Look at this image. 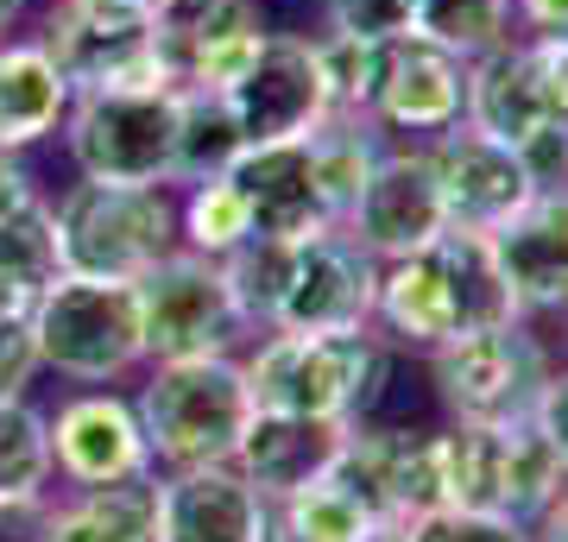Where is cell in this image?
Listing matches in <instances>:
<instances>
[{
    "mask_svg": "<svg viewBox=\"0 0 568 542\" xmlns=\"http://www.w3.org/2000/svg\"><path fill=\"white\" fill-rule=\"evenodd\" d=\"M44 190H39V177L26 171V152H0V222L7 215H20V208H32Z\"/></svg>",
    "mask_w": 568,
    "mask_h": 542,
    "instance_id": "cell-36",
    "label": "cell"
},
{
    "mask_svg": "<svg viewBox=\"0 0 568 542\" xmlns=\"http://www.w3.org/2000/svg\"><path fill=\"white\" fill-rule=\"evenodd\" d=\"M44 511H51V499L44 504H7V511H0V542H51L44 536Z\"/></svg>",
    "mask_w": 568,
    "mask_h": 542,
    "instance_id": "cell-38",
    "label": "cell"
},
{
    "mask_svg": "<svg viewBox=\"0 0 568 542\" xmlns=\"http://www.w3.org/2000/svg\"><path fill=\"white\" fill-rule=\"evenodd\" d=\"M398 530H405V542H530L525 523L493 518V511H462V504H443V511L405 518Z\"/></svg>",
    "mask_w": 568,
    "mask_h": 542,
    "instance_id": "cell-33",
    "label": "cell"
},
{
    "mask_svg": "<svg viewBox=\"0 0 568 542\" xmlns=\"http://www.w3.org/2000/svg\"><path fill=\"white\" fill-rule=\"evenodd\" d=\"M347 234L373 253V259H410L448 234V208H443V183L429 164V145H386L373 177L361 183V196L347 208Z\"/></svg>",
    "mask_w": 568,
    "mask_h": 542,
    "instance_id": "cell-10",
    "label": "cell"
},
{
    "mask_svg": "<svg viewBox=\"0 0 568 542\" xmlns=\"http://www.w3.org/2000/svg\"><path fill=\"white\" fill-rule=\"evenodd\" d=\"M487 241L525 316H568V190H537Z\"/></svg>",
    "mask_w": 568,
    "mask_h": 542,
    "instance_id": "cell-17",
    "label": "cell"
},
{
    "mask_svg": "<svg viewBox=\"0 0 568 542\" xmlns=\"http://www.w3.org/2000/svg\"><path fill=\"white\" fill-rule=\"evenodd\" d=\"M354 422H316V417H284V410H253L234 442V467L241 480L260 492L265 504L291 499L297 485L323 480L328 461L342 454Z\"/></svg>",
    "mask_w": 568,
    "mask_h": 542,
    "instance_id": "cell-19",
    "label": "cell"
},
{
    "mask_svg": "<svg viewBox=\"0 0 568 542\" xmlns=\"http://www.w3.org/2000/svg\"><path fill=\"white\" fill-rule=\"evenodd\" d=\"M530 542H568V499L549 511V518H537L530 523Z\"/></svg>",
    "mask_w": 568,
    "mask_h": 542,
    "instance_id": "cell-40",
    "label": "cell"
},
{
    "mask_svg": "<svg viewBox=\"0 0 568 542\" xmlns=\"http://www.w3.org/2000/svg\"><path fill=\"white\" fill-rule=\"evenodd\" d=\"M178 183H203V177H227V164L246 152V133L234 121L227 95L215 89H178Z\"/></svg>",
    "mask_w": 568,
    "mask_h": 542,
    "instance_id": "cell-26",
    "label": "cell"
},
{
    "mask_svg": "<svg viewBox=\"0 0 568 542\" xmlns=\"http://www.w3.org/2000/svg\"><path fill=\"white\" fill-rule=\"evenodd\" d=\"M133 410H140L152 467H164V473L234 461V442H241L246 417H253V391H246L241 354L152 366L140 385V398H133Z\"/></svg>",
    "mask_w": 568,
    "mask_h": 542,
    "instance_id": "cell-3",
    "label": "cell"
},
{
    "mask_svg": "<svg viewBox=\"0 0 568 542\" xmlns=\"http://www.w3.org/2000/svg\"><path fill=\"white\" fill-rule=\"evenodd\" d=\"M222 95L234 108V121H241L246 145L310 140L335 114L328 76L316 63V39H304V32H265L260 58L246 63V76L234 89H222Z\"/></svg>",
    "mask_w": 568,
    "mask_h": 542,
    "instance_id": "cell-11",
    "label": "cell"
},
{
    "mask_svg": "<svg viewBox=\"0 0 568 542\" xmlns=\"http://www.w3.org/2000/svg\"><path fill=\"white\" fill-rule=\"evenodd\" d=\"M178 108L171 82L95 89L63 114V152L82 183H178Z\"/></svg>",
    "mask_w": 568,
    "mask_h": 542,
    "instance_id": "cell-5",
    "label": "cell"
},
{
    "mask_svg": "<svg viewBox=\"0 0 568 542\" xmlns=\"http://www.w3.org/2000/svg\"><path fill=\"white\" fill-rule=\"evenodd\" d=\"M323 25L342 39L398 44L417 32V0H323Z\"/></svg>",
    "mask_w": 568,
    "mask_h": 542,
    "instance_id": "cell-32",
    "label": "cell"
},
{
    "mask_svg": "<svg viewBox=\"0 0 568 542\" xmlns=\"http://www.w3.org/2000/svg\"><path fill=\"white\" fill-rule=\"evenodd\" d=\"M272 518L304 542H379L392 530V518H379L342 473H323V480L297 485L291 499L272 504Z\"/></svg>",
    "mask_w": 568,
    "mask_h": 542,
    "instance_id": "cell-25",
    "label": "cell"
},
{
    "mask_svg": "<svg viewBox=\"0 0 568 542\" xmlns=\"http://www.w3.org/2000/svg\"><path fill=\"white\" fill-rule=\"evenodd\" d=\"M272 504L241 480L234 461L183 467L159 480V542H260Z\"/></svg>",
    "mask_w": 568,
    "mask_h": 542,
    "instance_id": "cell-18",
    "label": "cell"
},
{
    "mask_svg": "<svg viewBox=\"0 0 568 542\" xmlns=\"http://www.w3.org/2000/svg\"><path fill=\"white\" fill-rule=\"evenodd\" d=\"M462 108H467V63L455 51L417 39V32L386 44L366 121L392 145H429L436 133L462 126Z\"/></svg>",
    "mask_w": 568,
    "mask_h": 542,
    "instance_id": "cell-13",
    "label": "cell"
},
{
    "mask_svg": "<svg viewBox=\"0 0 568 542\" xmlns=\"http://www.w3.org/2000/svg\"><path fill=\"white\" fill-rule=\"evenodd\" d=\"M140 335H145V366L164 360H215V354H241V341H253L227 265L209 253H164L140 284Z\"/></svg>",
    "mask_w": 568,
    "mask_h": 542,
    "instance_id": "cell-6",
    "label": "cell"
},
{
    "mask_svg": "<svg viewBox=\"0 0 568 542\" xmlns=\"http://www.w3.org/2000/svg\"><path fill=\"white\" fill-rule=\"evenodd\" d=\"M265 44L260 0H178L159 13V63L171 89H234Z\"/></svg>",
    "mask_w": 568,
    "mask_h": 542,
    "instance_id": "cell-12",
    "label": "cell"
},
{
    "mask_svg": "<svg viewBox=\"0 0 568 542\" xmlns=\"http://www.w3.org/2000/svg\"><path fill=\"white\" fill-rule=\"evenodd\" d=\"M379 58H386V44L342 39V32H316V63H323V76H328L335 114H361L366 121L373 89H379Z\"/></svg>",
    "mask_w": 568,
    "mask_h": 542,
    "instance_id": "cell-31",
    "label": "cell"
},
{
    "mask_svg": "<svg viewBox=\"0 0 568 542\" xmlns=\"http://www.w3.org/2000/svg\"><path fill=\"white\" fill-rule=\"evenodd\" d=\"M530 422L549 436V448L562 454V467H568V366L562 372H549V385H544V398H537V410H530Z\"/></svg>",
    "mask_w": 568,
    "mask_h": 542,
    "instance_id": "cell-35",
    "label": "cell"
},
{
    "mask_svg": "<svg viewBox=\"0 0 568 542\" xmlns=\"http://www.w3.org/2000/svg\"><path fill=\"white\" fill-rule=\"evenodd\" d=\"M39 347H32V328L26 321H7L0 328V403L7 398H26V385L39 379Z\"/></svg>",
    "mask_w": 568,
    "mask_h": 542,
    "instance_id": "cell-34",
    "label": "cell"
},
{
    "mask_svg": "<svg viewBox=\"0 0 568 542\" xmlns=\"http://www.w3.org/2000/svg\"><path fill=\"white\" fill-rule=\"evenodd\" d=\"M253 241V222H246V202L227 177H203L183 183L178 196V246L190 253H209V259H227Z\"/></svg>",
    "mask_w": 568,
    "mask_h": 542,
    "instance_id": "cell-28",
    "label": "cell"
},
{
    "mask_svg": "<svg viewBox=\"0 0 568 542\" xmlns=\"http://www.w3.org/2000/svg\"><path fill=\"white\" fill-rule=\"evenodd\" d=\"M39 44L77 95L95 89H152L159 63V7L145 0H51Z\"/></svg>",
    "mask_w": 568,
    "mask_h": 542,
    "instance_id": "cell-7",
    "label": "cell"
},
{
    "mask_svg": "<svg viewBox=\"0 0 568 542\" xmlns=\"http://www.w3.org/2000/svg\"><path fill=\"white\" fill-rule=\"evenodd\" d=\"M379 542H405V530H398V523H392V530H386V536H379Z\"/></svg>",
    "mask_w": 568,
    "mask_h": 542,
    "instance_id": "cell-43",
    "label": "cell"
},
{
    "mask_svg": "<svg viewBox=\"0 0 568 542\" xmlns=\"http://www.w3.org/2000/svg\"><path fill=\"white\" fill-rule=\"evenodd\" d=\"M429 372H436V398L448 403L455 422H525L556 366H549V347L537 341L530 316H518L436 347Z\"/></svg>",
    "mask_w": 568,
    "mask_h": 542,
    "instance_id": "cell-8",
    "label": "cell"
},
{
    "mask_svg": "<svg viewBox=\"0 0 568 542\" xmlns=\"http://www.w3.org/2000/svg\"><path fill=\"white\" fill-rule=\"evenodd\" d=\"M26 328H32V347H39L44 372L77 379V385H108L145 360L140 290L114 284V278H77V272H63L58 284L39 290Z\"/></svg>",
    "mask_w": 568,
    "mask_h": 542,
    "instance_id": "cell-4",
    "label": "cell"
},
{
    "mask_svg": "<svg viewBox=\"0 0 568 542\" xmlns=\"http://www.w3.org/2000/svg\"><path fill=\"white\" fill-rule=\"evenodd\" d=\"M227 183L241 190L253 241H316L328 234V208L316 196V171H310V140H272V145H246L241 158L227 164Z\"/></svg>",
    "mask_w": 568,
    "mask_h": 542,
    "instance_id": "cell-16",
    "label": "cell"
},
{
    "mask_svg": "<svg viewBox=\"0 0 568 542\" xmlns=\"http://www.w3.org/2000/svg\"><path fill=\"white\" fill-rule=\"evenodd\" d=\"M518 39H568V0H511Z\"/></svg>",
    "mask_w": 568,
    "mask_h": 542,
    "instance_id": "cell-37",
    "label": "cell"
},
{
    "mask_svg": "<svg viewBox=\"0 0 568 542\" xmlns=\"http://www.w3.org/2000/svg\"><path fill=\"white\" fill-rule=\"evenodd\" d=\"M58 259L77 278L140 284L164 253H178V190L171 183H70L51 202Z\"/></svg>",
    "mask_w": 568,
    "mask_h": 542,
    "instance_id": "cell-2",
    "label": "cell"
},
{
    "mask_svg": "<svg viewBox=\"0 0 568 542\" xmlns=\"http://www.w3.org/2000/svg\"><path fill=\"white\" fill-rule=\"evenodd\" d=\"M32 303H39V290H26V284H13L7 272H0V328H7V321H26Z\"/></svg>",
    "mask_w": 568,
    "mask_h": 542,
    "instance_id": "cell-39",
    "label": "cell"
},
{
    "mask_svg": "<svg viewBox=\"0 0 568 542\" xmlns=\"http://www.w3.org/2000/svg\"><path fill=\"white\" fill-rule=\"evenodd\" d=\"M260 542H304V536H291V530H284V523L272 518V511H265V530H260Z\"/></svg>",
    "mask_w": 568,
    "mask_h": 542,
    "instance_id": "cell-42",
    "label": "cell"
},
{
    "mask_svg": "<svg viewBox=\"0 0 568 542\" xmlns=\"http://www.w3.org/2000/svg\"><path fill=\"white\" fill-rule=\"evenodd\" d=\"M253 410L316 422H361L392 372V347L373 328L347 335H253V354L241 360Z\"/></svg>",
    "mask_w": 568,
    "mask_h": 542,
    "instance_id": "cell-1",
    "label": "cell"
},
{
    "mask_svg": "<svg viewBox=\"0 0 568 542\" xmlns=\"http://www.w3.org/2000/svg\"><path fill=\"white\" fill-rule=\"evenodd\" d=\"M26 7H32V0H0V39H7V32L26 20Z\"/></svg>",
    "mask_w": 568,
    "mask_h": 542,
    "instance_id": "cell-41",
    "label": "cell"
},
{
    "mask_svg": "<svg viewBox=\"0 0 568 542\" xmlns=\"http://www.w3.org/2000/svg\"><path fill=\"white\" fill-rule=\"evenodd\" d=\"M0 272L26 290H44V284L63 278V259H58V222H51V196H39L32 208L7 215L0 222Z\"/></svg>",
    "mask_w": 568,
    "mask_h": 542,
    "instance_id": "cell-30",
    "label": "cell"
},
{
    "mask_svg": "<svg viewBox=\"0 0 568 542\" xmlns=\"http://www.w3.org/2000/svg\"><path fill=\"white\" fill-rule=\"evenodd\" d=\"M51 542H159V473L114 485H77V499L44 511Z\"/></svg>",
    "mask_w": 568,
    "mask_h": 542,
    "instance_id": "cell-23",
    "label": "cell"
},
{
    "mask_svg": "<svg viewBox=\"0 0 568 542\" xmlns=\"http://www.w3.org/2000/svg\"><path fill=\"white\" fill-rule=\"evenodd\" d=\"M429 164H436V183H443V208H448V227H467V234H493L506 227L530 196L525 158L518 145H499L474 126H448L429 140Z\"/></svg>",
    "mask_w": 568,
    "mask_h": 542,
    "instance_id": "cell-15",
    "label": "cell"
},
{
    "mask_svg": "<svg viewBox=\"0 0 568 542\" xmlns=\"http://www.w3.org/2000/svg\"><path fill=\"white\" fill-rule=\"evenodd\" d=\"M145 7H159V13H164V7H178V0H145Z\"/></svg>",
    "mask_w": 568,
    "mask_h": 542,
    "instance_id": "cell-44",
    "label": "cell"
},
{
    "mask_svg": "<svg viewBox=\"0 0 568 542\" xmlns=\"http://www.w3.org/2000/svg\"><path fill=\"white\" fill-rule=\"evenodd\" d=\"M373 328H379V341L417 347V354H436V347L462 341V303H455V284H448V265L436 246L379 265Z\"/></svg>",
    "mask_w": 568,
    "mask_h": 542,
    "instance_id": "cell-21",
    "label": "cell"
},
{
    "mask_svg": "<svg viewBox=\"0 0 568 542\" xmlns=\"http://www.w3.org/2000/svg\"><path fill=\"white\" fill-rule=\"evenodd\" d=\"M417 39L474 63L493 44L518 39V20H511V0H417Z\"/></svg>",
    "mask_w": 568,
    "mask_h": 542,
    "instance_id": "cell-29",
    "label": "cell"
},
{
    "mask_svg": "<svg viewBox=\"0 0 568 542\" xmlns=\"http://www.w3.org/2000/svg\"><path fill=\"white\" fill-rule=\"evenodd\" d=\"M44 429H51V473L70 492L159 473L152 448H145L140 410L121 391H77V398L58 403V417H44Z\"/></svg>",
    "mask_w": 568,
    "mask_h": 542,
    "instance_id": "cell-14",
    "label": "cell"
},
{
    "mask_svg": "<svg viewBox=\"0 0 568 542\" xmlns=\"http://www.w3.org/2000/svg\"><path fill=\"white\" fill-rule=\"evenodd\" d=\"M77 89L63 82L51 51L32 39H0V152H32L51 133H63Z\"/></svg>",
    "mask_w": 568,
    "mask_h": 542,
    "instance_id": "cell-22",
    "label": "cell"
},
{
    "mask_svg": "<svg viewBox=\"0 0 568 542\" xmlns=\"http://www.w3.org/2000/svg\"><path fill=\"white\" fill-rule=\"evenodd\" d=\"M373 297H379V259L366 253L347 227H328L316 241L291 246V278L265 321V335H347L373 328Z\"/></svg>",
    "mask_w": 568,
    "mask_h": 542,
    "instance_id": "cell-9",
    "label": "cell"
},
{
    "mask_svg": "<svg viewBox=\"0 0 568 542\" xmlns=\"http://www.w3.org/2000/svg\"><path fill=\"white\" fill-rule=\"evenodd\" d=\"M51 492V429L26 398L0 403V504H44Z\"/></svg>",
    "mask_w": 568,
    "mask_h": 542,
    "instance_id": "cell-27",
    "label": "cell"
},
{
    "mask_svg": "<svg viewBox=\"0 0 568 542\" xmlns=\"http://www.w3.org/2000/svg\"><path fill=\"white\" fill-rule=\"evenodd\" d=\"M386 133L361 114H328L316 133H310V171H316V196H323L328 222L342 227L354 196H361V183L373 177V164L386 152Z\"/></svg>",
    "mask_w": 568,
    "mask_h": 542,
    "instance_id": "cell-24",
    "label": "cell"
},
{
    "mask_svg": "<svg viewBox=\"0 0 568 542\" xmlns=\"http://www.w3.org/2000/svg\"><path fill=\"white\" fill-rule=\"evenodd\" d=\"M549 121H556V101H549V82L537 70L530 39H506V44H493L487 58L467 63L462 126H474V133H487L499 145H525Z\"/></svg>",
    "mask_w": 568,
    "mask_h": 542,
    "instance_id": "cell-20",
    "label": "cell"
}]
</instances>
